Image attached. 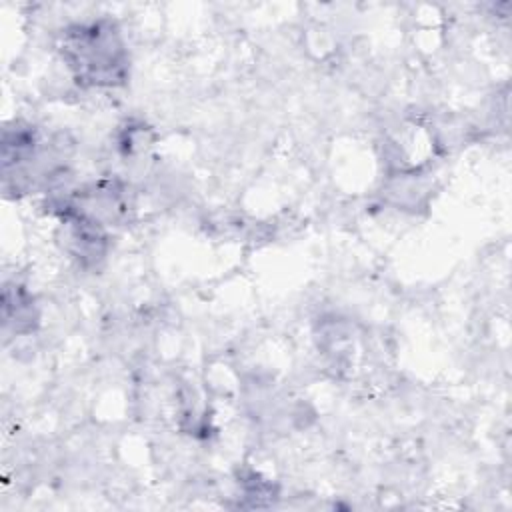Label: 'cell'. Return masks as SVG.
Wrapping results in <instances>:
<instances>
[{
  "mask_svg": "<svg viewBox=\"0 0 512 512\" xmlns=\"http://www.w3.org/2000/svg\"><path fill=\"white\" fill-rule=\"evenodd\" d=\"M80 34L72 36L68 50L72 52V66L80 70V76L100 84H114L122 72V48L118 46L112 30H102L100 26L82 28Z\"/></svg>",
  "mask_w": 512,
  "mask_h": 512,
  "instance_id": "1",
  "label": "cell"
}]
</instances>
